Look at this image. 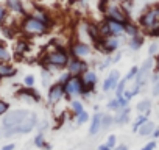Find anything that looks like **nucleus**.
Here are the masks:
<instances>
[{
	"label": "nucleus",
	"instance_id": "nucleus-1",
	"mask_svg": "<svg viewBox=\"0 0 159 150\" xmlns=\"http://www.w3.org/2000/svg\"><path fill=\"white\" fill-rule=\"evenodd\" d=\"M69 59H70L69 50L66 47L56 45L55 49L47 47L45 52H44V55L41 56L39 63H41L42 69H47L50 73H53V72H62V70H66V67L69 64Z\"/></svg>",
	"mask_w": 159,
	"mask_h": 150
},
{
	"label": "nucleus",
	"instance_id": "nucleus-2",
	"mask_svg": "<svg viewBox=\"0 0 159 150\" xmlns=\"http://www.w3.org/2000/svg\"><path fill=\"white\" fill-rule=\"evenodd\" d=\"M19 28H20V33L24 35V38H36V36H45L52 27H48L47 24L38 21L36 17H33L31 14H27L20 19V24H19Z\"/></svg>",
	"mask_w": 159,
	"mask_h": 150
},
{
	"label": "nucleus",
	"instance_id": "nucleus-3",
	"mask_svg": "<svg viewBox=\"0 0 159 150\" xmlns=\"http://www.w3.org/2000/svg\"><path fill=\"white\" fill-rule=\"evenodd\" d=\"M30 116V111L28 110H24V108H17V110H10L3 117H2V133L3 131H8L14 127H17L22 120H25L27 117Z\"/></svg>",
	"mask_w": 159,
	"mask_h": 150
},
{
	"label": "nucleus",
	"instance_id": "nucleus-4",
	"mask_svg": "<svg viewBox=\"0 0 159 150\" xmlns=\"http://www.w3.org/2000/svg\"><path fill=\"white\" fill-rule=\"evenodd\" d=\"M38 124H39L38 114L36 113H30V116L25 120H22L17 127H14V128H11L8 131H3L2 134L5 138H11V136H16V134H28V133H31L38 127Z\"/></svg>",
	"mask_w": 159,
	"mask_h": 150
},
{
	"label": "nucleus",
	"instance_id": "nucleus-5",
	"mask_svg": "<svg viewBox=\"0 0 159 150\" xmlns=\"http://www.w3.org/2000/svg\"><path fill=\"white\" fill-rule=\"evenodd\" d=\"M156 24H159V3L147 7V8L142 11L140 17H139V27H140L145 33H147L153 25H156Z\"/></svg>",
	"mask_w": 159,
	"mask_h": 150
},
{
	"label": "nucleus",
	"instance_id": "nucleus-6",
	"mask_svg": "<svg viewBox=\"0 0 159 150\" xmlns=\"http://www.w3.org/2000/svg\"><path fill=\"white\" fill-rule=\"evenodd\" d=\"M83 92H84V85L81 82V77H70L69 82L64 85V99L69 102L80 99Z\"/></svg>",
	"mask_w": 159,
	"mask_h": 150
},
{
	"label": "nucleus",
	"instance_id": "nucleus-7",
	"mask_svg": "<svg viewBox=\"0 0 159 150\" xmlns=\"http://www.w3.org/2000/svg\"><path fill=\"white\" fill-rule=\"evenodd\" d=\"M67 50H69L70 58H78V59H88L94 53V47L89 42L78 41V39L73 41V42H70V45H69Z\"/></svg>",
	"mask_w": 159,
	"mask_h": 150
},
{
	"label": "nucleus",
	"instance_id": "nucleus-8",
	"mask_svg": "<svg viewBox=\"0 0 159 150\" xmlns=\"http://www.w3.org/2000/svg\"><path fill=\"white\" fill-rule=\"evenodd\" d=\"M61 100H64V85L56 82L47 89V103L50 106H56Z\"/></svg>",
	"mask_w": 159,
	"mask_h": 150
},
{
	"label": "nucleus",
	"instance_id": "nucleus-9",
	"mask_svg": "<svg viewBox=\"0 0 159 150\" xmlns=\"http://www.w3.org/2000/svg\"><path fill=\"white\" fill-rule=\"evenodd\" d=\"M66 70L72 75V77H81V75L89 70V63L86 59H78V58H70Z\"/></svg>",
	"mask_w": 159,
	"mask_h": 150
},
{
	"label": "nucleus",
	"instance_id": "nucleus-10",
	"mask_svg": "<svg viewBox=\"0 0 159 150\" xmlns=\"http://www.w3.org/2000/svg\"><path fill=\"white\" fill-rule=\"evenodd\" d=\"M119 82H120V72H119L117 69H112V70H109L108 77L103 80L102 92H105V94H106V92H111V91H114V89L117 88Z\"/></svg>",
	"mask_w": 159,
	"mask_h": 150
},
{
	"label": "nucleus",
	"instance_id": "nucleus-11",
	"mask_svg": "<svg viewBox=\"0 0 159 150\" xmlns=\"http://www.w3.org/2000/svg\"><path fill=\"white\" fill-rule=\"evenodd\" d=\"M5 7L11 16H19L20 19L27 16V8L24 5V0H5Z\"/></svg>",
	"mask_w": 159,
	"mask_h": 150
},
{
	"label": "nucleus",
	"instance_id": "nucleus-12",
	"mask_svg": "<svg viewBox=\"0 0 159 150\" xmlns=\"http://www.w3.org/2000/svg\"><path fill=\"white\" fill-rule=\"evenodd\" d=\"M81 82H83V85H84V88L88 91L95 92V88H97V83H98V75H97L95 70L89 69V70H86L81 75Z\"/></svg>",
	"mask_w": 159,
	"mask_h": 150
},
{
	"label": "nucleus",
	"instance_id": "nucleus-13",
	"mask_svg": "<svg viewBox=\"0 0 159 150\" xmlns=\"http://www.w3.org/2000/svg\"><path fill=\"white\" fill-rule=\"evenodd\" d=\"M30 14L33 17H36L38 21L47 24L48 27H53V17H52V14L45 8H42V7H33V10L30 11Z\"/></svg>",
	"mask_w": 159,
	"mask_h": 150
},
{
	"label": "nucleus",
	"instance_id": "nucleus-14",
	"mask_svg": "<svg viewBox=\"0 0 159 150\" xmlns=\"http://www.w3.org/2000/svg\"><path fill=\"white\" fill-rule=\"evenodd\" d=\"M17 97L24 99L25 102H41V94L36 88H20L17 91Z\"/></svg>",
	"mask_w": 159,
	"mask_h": 150
},
{
	"label": "nucleus",
	"instance_id": "nucleus-15",
	"mask_svg": "<svg viewBox=\"0 0 159 150\" xmlns=\"http://www.w3.org/2000/svg\"><path fill=\"white\" fill-rule=\"evenodd\" d=\"M105 24L108 27V33L109 36H117L120 38L122 35H125V25L122 22H117V21H112V19H105Z\"/></svg>",
	"mask_w": 159,
	"mask_h": 150
},
{
	"label": "nucleus",
	"instance_id": "nucleus-16",
	"mask_svg": "<svg viewBox=\"0 0 159 150\" xmlns=\"http://www.w3.org/2000/svg\"><path fill=\"white\" fill-rule=\"evenodd\" d=\"M17 75V67L13 63H0V78L10 80Z\"/></svg>",
	"mask_w": 159,
	"mask_h": 150
},
{
	"label": "nucleus",
	"instance_id": "nucleus-17",
	"mask_svg": "<svg viewBox=\"0 0 159 150\" xmlns=\"http://www.w3.org/2000/svg\"><path fill=\"white\" fill-rule=\"evenodd\" d=\"M28 50H30V42H28V39L27 38H19L17 41H16V44H14V56L16 58H24L27 53H28Z\"/></svg>",
	"mask_w": 159,
	"mask_h": 150
},
{
	"label": "nucleus",
	"instance_id": "nucleus-18",
	"mask_svg": "<svg viewBox=\"0 0 159 150\" xmlns=\"http://www.w3.org/2000/svg\"><path fill=\"white\" fill-rule=\"evenodd\" d=\"M114 116V125H125L129 122V117H131V108H122V110H117Z\"/></svg>",
	"mask_w": 159,
	"mask_h": 150
},
{
	"label": "nucleus",
	"instance_id": "nucleus-19",
	"mask_svg": "<svg viewBox=\"0 0 159 150\" xmlns=\"http://www.w3.org/2000/svg\"><path fill=\"white\" fill-rule=\"evenodd\" d=\"M83 25H84V28H86V33H88V36H89V41H91L92 44L97 42V41L100 39L98 25L94 24V22H91V21H83Z\"/></svg>",
	"mask_w": 159,
	"mask_h": 150
},
{
	"label": "nucleus",
	"instance_id": "nucleus-20",
	"mask_svg": "<svg viewBox=\"0 0 159 150\" xmlns=\"http://www.w3.org/2000/svg\"><path fill=\"white\" fill-rule=\"evenodd\" d=\"M102 117H103V113H95V114L91 117L89 136H97L98 133H102Z\"/></svg>",
	"mask_w": 159,
	"mask_h": 150
},
{
	"label": "nucleus",
	"instance_id": "nucleus-21",
	"mask_svg": "<svg viewBox=\"0 0 159 150\" xmlns=\"http://www.w3.org/2000/svg\"><path fill=\"white\" fill-rule=\"evenodd\" d=\"M151 108H153V102L150 100V99H142L140 102H137V105H136V111H137V114H145V116H150V113H151Z\"/></svg>",
	"mask_w": 159,
	"mask_h": 150
},
{
	"label": "nucleus",
	"instance_id": "nucleus-22",
	"mask_svg": "<svg viewBox=\"0 0 159 150\" xmlns=\"http://www.w3.org/2000/svg\"><path fill=\"white\" fill-rule=\"evenodd\" d=\"M69 111H70V116H72V117H76L78 114H81V113L84 111V105H83V102H81V100H78V99L70 100V103H69Z\"/></svg>",
	"mask_w": 159,
	"mask_h": 150
},
{
	"label": "nucleus",
	"instance_id": "nucleus-23",
	"mask_svg": "<svg viewBox=\"0 0 159 150\" xmlns=\"http://www.w3.org/2000/svg\"><path fill=\"white\" fill-rule=\"evenodd\" d=\"M13 52L8 49V45L3 42V41H0V63H11L13 59Z\"/></svg>",
	"mask_w": 159,
	"mask_h": 150
},
{
	"label": "nucleus",
	"instance_id": "nucleus-24",
	"mask_svg": "<svg viewBox=\"0 0 159 150\" xmlns=\"http://www.w3.org/2000/svg\"><path fill=\"white\" fill-rule=\"evenodd\" d=\"M143 41H145V39H143V35H140V33H139V35H136V36L129 38V41H128V47H129L131 50H134V52H136V50H139V49L143 45Z\"/></svg>",
	"mask_w": 159,
	"mask_h": 150
},
{
	"label": "nucleus",
	"instance_id": "nucleus-25",
	"mask_svg": "<svg viewBox=\"0 0 159 150\" xmlns=\"http://www.w3.org/2000/svg\"><path fill=\"white\" fill-rule=\"evenodd\" d=\"M154 128H156V124L154 122H151V120H147L140 128H139V134L142 136V138H147V136H151V133L154 131Z\"/></svg>",
	"mask_w": 159,
	"mask_h": 150
},
{
	"label": "nucleus",
	"instance_id": "nucleus-26",
	"mask_svg": "<svg viewBox=\"0 0 159 150\" xmlns=\"http://www.w3.org/2000/svg\"><path fill=\"white\" fill-rule=\"evenodd\" d=\"M123 25H125V35L129 36V38H133V36H136V35L140 33V27L136 25L134 22H131V19H129L128 22H125Z\"/></svg>",
	"mask_w": 159,
	"mask_h": 150
},
{
	"label": "nucleus",
	"instance_id": "nucleus-27",
	"mask_svg": "<svg viewBox=\"0 0 159 150\" xmlns=\"http://www.w3.org/2000/svg\"><path fill=\"white\" fill-rule=\"evenodd\" d=\"M147 120H148V116H145V114H137V117L134 119V122H133V125H131V131H133V133H137L139 128H140Z\"/></svg>",
	"mask_w": 159,
	"mask_h": 150
},
{
	"label": "nucleus",
	"instance_id": "nucleus-28",
	"mask_svg": "<svg viewBox=\"0 0 159 150\" xmlns=\"http://www.w3.org/2000/svg\"><path fill=\"white\" fill-rule=\"evenodd\" d=\"M112 125H114V116L112 114H108V113H103V117H102V131H106Z\"/></svg>",
	"mask_w": 159,
	"mask_h": 150
},
{
	"label": "nucleus",
	"instance_id": "nucleus-29",
	"mask_svg": "<svg viewBox=\"0 0 159 150\" xmlns=\"http://www.w3.org/2000/svg\"><path fill=\"white\" fill-rule=\"evenodd\" d=\"M33 144H34V147H38V148H44V147L47 145L45 134H44V133H38V134L34 136V139H33Z\"/></svg>",
	"mask_w": 159,
	"mask_h": 150
},
{
	"label": "nucleus",
	"instance_id": "nucleus-30",
	"mask_svg": "<svg viewBox=\"0 0 159 150\" xmlns=\"http://www.w3.org/2000/svg\"><path fill=\"white\" fill-rule=\"evenodd\" d=\"M8 19H10V11L7 10L5 5L0 3V27L5 25V24L8 22Z\"/></svg>",
	"mask_w": 159,
	"mask_h": 150
},
{
	"label": "nucleus",
	"instance_id": "nucleus-31",
	"mask_svg": "<svg viewBox=\"0 0 159 150\" xmlns=\"http://www.w3.org/2000/svg\"><path fill=\"white\" fill-rule=\"evenodd\" d=\"M126 80L125 78H122L120 82H119V85H117V88L114 89V94H116V97H122L123 96V92L126 91Z\"/></svg>",
	"mask_w": 159,
	"mask_h": 150
},
{
	"label": "nucleus",
	"instance_id": "nucleus-32",
	"mask_svg": "<svg viewBox=\"0 0 159 150\" xmlns=\"http://www.w3.org/2000/svg\"><path fill=\"white\" fill-rule=\"evenodd\" d=\"M137 72H139V66H133V67L128 70V73L125 75L123 78H125L128 83H129V82H134V80H136V75H137Z\"/></svg>",
	"mask_w": 159,
	"mask_h": 150
},
{
	"label": "nucleus",
	"instance_id": "nucleus-33",
	"mask_svg": "<svg viewBox=\"0 0 159 150\" xmlns=\"http://www.w3.org/2000/svg\"><path fill=\"white\" fill-rule=\"evenodd\" d=\"M75 120H76V124H78V125H83V124H86V122H89V120H91V116H89V113L84 110L81 114H78V116L75 117Z\"/></svg>",
	"mask_w": 159,
	"mask_h": 150
},
{
	"label": "nucleus",
	"instance_id": "nucleus-34",
	"mask_svg": "<svg viewBox=\"0 0 159 150\" xmlns=\"http://www.w3.org/2000/svg\"><path fill=\"white\" fill-rule=\"evenodd\" d=\"M34 85H36L34 75H33V73H27L25 77H24V86H25V88H34Z\"/></svg>",
	"mask_w": 159,
	"mask_h": 150
},
{
	"label": "nucleus",
	"instance_id": "nucleus-35",
	"mask_svg": "<svg viewBox=\"0 0 159 150\" xmlns=\"http://www.w3.org/2000/svg\"><path fill=\"white\" fill-rule=\"evenodd\" d=\"M157 53H159V42H157V41H154V42H151V44H150V47H148V56L154 58Z\"/></svg>",
	"mask_w": 159,
	"mask_h": 150
},
{
	"label": "nucleus",
	"instance_id": "nucleus-36",
	"mask_svg": "<svg viewBox=\"0 0 159 150\" xmlns=\"http://www.w3.org/2000/svg\"><path fill=\"white\" fill-rule=\"evenodd\" d=\"M8 111H10V102H7L0 97V117H3Z\"/></svg>",
	"mask_w": 159,
	"mask_h": 150
},
{
	"label": "nucleus",
	"instance_id": "nucleus-37",
	"mask_svg": "<svg viewBox=\"0 0 159 150\" xmlns=\"http://www.w3.org/2000/svg\"><path fill=\"white\" fill-rule=\"evenodd\" d=\"M50 77H52V73L47 69H42V86L44 88H50Z\"/></svg>",
	"mask_w": 159,
	"mask_h": 150
},
{
	"label": "nucleus",
	"instance_id": "nucleus-38",
	"mask_svg": "<svg viewBox=\"0 0 159 150\" xmlns=\"http://www.w3.org/2000/svg\"><path fill=\"white\" fill-rule=\"evenodd\" d=\"M106 108L109 110V111H117V110H120V106H119V100H117V97H114V99H111L108 103H106Z\"/></svg>",
	"mask_w": 159,
	"mask_h": 150
},
{
	"label": "nucleus",
	"instance_id": "nucleus-39",
	"mask_svg": "<svg viewBox=\"0 0 159 150\" xmlns=\"http://www.w3.org/2000/svg\"><path fill=\"white\" fill-rule=\"evenodd\" d=\"M72 77V75L67 72V70H62L61 73H59V78H58V83H61V85H66L67 82H69V78Z\"/></svg>",
	"mask_w": 159,
	"mask_h": 150
},
{
	"label": "nucleus",
	"instance_id": "nucleus-40",
	"mask_svg": "<svg viewBox=\"0 0 159 150\" xmlns=\"http://www.w3.org/2000/svg\"><path fill=\"white\" fill-rule=\"evenodd\" d=\"M106 144L114 150V148L117 147V136H116V134H108V138H106Z\"/></svg>",
	"mask_w": 159,
	"mask_h": 150
},
{
	"label": "nucleus",
	"instance_id": "nucleus-41",
	"mask_svg": "<svg viewBox=\"0 0 159 150\" xmlns=\"http://www.w3.org/2000/svg\"><path fill=\"white\" fill-rule=\"evenodd\" d=\"M111 64H112V58H111V55H106L105 59L102 61V64L98 66V69H100V70H105V69H106L108 66H111Z\"/></svg>",
	"mask_w": 159,
	"mask_h": 150
},
{
	"label": "nucleus",
	"instance_id": "nucleus-42",
	"mask_svg": "<svg viewBox=\"0 0 159 150\" xmlns=\"http://www.w3.org/2000/svg\"><path fill=\"white\" fill-rule=\"evenodd\" d=\"M147 35H148V36H151V38H159V24L153 25V27L147 31Z\"/></svg>",
	"mask_w": 159,
	"mask_h": 150
},
{
	"label": "nucleus",
	"instance_id": "nucleus-43",
	"mask_svg": "<svg viewBox=\"0 0 159 150\" xmlns=\"http://www.w3.org/2000/svg\"><path fill=\"white\" fill-rule=\"evenodd\" d=\"M117 100H119V106H120V110H122V108H128V106H129V100H128V99H125L123 96H122V97H117Z\"/></svg>",
	"mask_w": 159,
	"mask_h": 150
},
{
	"label": "nucleus",
	"instance_id": "nucleus-44",
	"mask_svg": "<svg viewBox=\"0 0 159 150\" xmlns=\"http://www.w3.org/2000/svg\"><path fill=\"white\" fill-rule=\"evenodd\" d=\"M36 128H38V131H39V133H45V131L48 130V122H47V120H42L41 124H38V127H36Z\"/></svg>",
	"mask_w": 159,
	"mask_h": 150
},
{
	"label": "nucleus",
	"instance_id": "nucleus-45",
	"mask_svg": "<svg viewBox=\"0 0 159 150\" xmlns=\"http://www.w3.org/2000/svg\"><path fill=\"white\" fill-rule=\"evenodd\" d=\"M156 145H157V144H156V141L153 139V141H148L140 150H156Z\"/></svg>",
	"mask_w": 159,
	"mask_h": 150
},
{
	"label": "nucleus",
	"instance_id": "nucleus-46",
	"mask_svg": "<svg viewBox=\"0 0 159 150\" xmlns=\"http://www.w3.org/2000/svg\"><path fill=\"white\" fill-rule=\"evenodd\" d=\"M151 96H153V97H159V82L153 85V88H151Z\"/></svg>",
	"mask_w": 159,
	"mask_h": 150
},
{
	"label": "nucleus",
	"instance_id": "nucleus-47",
	"mask_svg": "<svg viewBox=\"0 0 159 150\" xmlns=\"http://www.w3.org/2000/svg\"><path fill=\"white\" fill-rule=\"evenodd\" d=\"M148 80H150L153 85L157 83V82H159V73H157V72H151V75H150V78H148Z\"/></svg>",
	"mask_w": 159,
	"mask_h": 150
},
{
	"label": "nucleus",
	"instance_id": "nucleus-48",
	"mask_svg": "<svg viewBox=\"0 0 159 150\" xmlns=\"http://www.w3.org/2000/svg\"><path fill=\"white\" fill-rule=\"evenodd\" d=\"M111 58H112V64H114V63H117V61L122 58V52H116L114 55H111Z\"/></svg>",
	"mask_w": 159,
	"mask_h": 150
},
{
	"label": "nucleus",
	"instance_id": "nucleus-49",
	"mask_svg": "<svg viewBox=\"0 0 159 150\" xmlns=\"http://www.w3.org/2000/svg\"><path fill=\"white\" fill-rule=\"evenodd\" d=\"M16 148V144H13V142H10V144H5L0 150H14Z\"/></svg>",
	"mask_w": 159,
	"mask_h": 150
},
{
	"label": "nucleus",
	"instance_id": "nucleus-50",
	"mask_svg": "<svg viewBox=\"0 0 159 150\" xmlns=\"http://www.w3.org/2000/svg\"><path fill=\"white\" fill-rule=\"evenodd\" d=\"M97 150H112V148H111L106 142H103V144H100V145L97 147Z\"/></svg>",
	"mask_w": 159,
	"mask_h": 150
},
{
	"label": "nucleus",
	"instance_id": "nucleus-51",
	"mask_svg": "<svg viewBox=\"0 0 159 150\" xmlns=\"http://www.w3.org/2000/svg\"><path fill=\"white\" fill-rule=\"evenodd\" d=\"M151 138H153L154 141H156V139H159V128H157V127H156V128H154V131L151 133Z\"/></svg>",
	"mask_w": 159,
	"mask_h": 150
},
{
	"label": "nucleus",
	"instance_id": "nucleus-52",
	"mask_svg": "<svg viewBox=\"0 0 159 150\" xmlns=\"http://www.w3.org/2000/svg\"><path fill=\"white\" fill-rule=\"evenodd\" d=\"M114 150H128V147H126L125 144H120V145H117Z\"/></svg>",
	"mask_w": 159,
	"mask_h": 150
},
{
	"label": "nucleus",
	"instance_id": "nucleus-53",
	"mask_svg": "<svg viewBox=\"0 0 159 150\" xmlns=\"http://www.w3.org/2000/svg\"><path fill=\"white\" fill-rule=\"evenodd\" d=\"M111 2H114V3H119V5H122V3H125V2H129V0H111Z\"/></svg>",
	"mask_w": 159,
	"mask_h": 150
},
{
	"label": "nucleus",
	"instance_id": "nucleus-54",
	"mask_svg": "<svg viewBox=\"0 0 159 150\" xmlns=\"http://www.w3.org/2000/svg\"><path fill=\"white\" fill-rule=\"evenodd\" d=\"M154 66H156V69L159 70V56H157V58L154 59Z\"/></svg>",
	"mask_w": 159,
	"mask_h": 150
},
{
	"label": "nucleus",
	"instance_id": "nucleus-55",
	"mask_svg": "<svg viewBox=\"0 0 159 150\" xmlns=\"http://www.w3.org/2000/svg\"><path fill=\"white\" fill-rule=\"evenodd\" d=\"M44 148H45V150H52V145H50V144H48V142H47V145H45V147H44Z\"/></svg>",
	"mask_w": 159,
	"mask_h": 150
},
{
	"label": "nucleus",
	"instance_id": "nucleus-56",
	"mask_svg": "<svg viewBox=\"0 0 159 150\" xmlns=\"http://www.w3.org/2000/svg\"><path fill=\"white\" fill-rule=\"evenodd\" d=\"M0 136H2V128H0Z\"/></svg>",
	"mask_w": 159,
	"mask_h": 150
},
{
	"label": "nucleus",
	"instance_id": "nucleus-57",
	"mask_svg": "<svg viewBox=\"0 0 159 150\" xmlns=\"http://www.w3.org/2000/svg\"><path fill=\"white\" fill-rule=\"evenodd\" d=\"M0 82H2V78H0Z\"/></svg>",
	"mask_w": 159,
	"mask_h": 150
}]
</instances>
